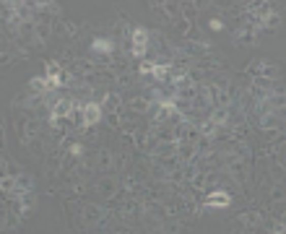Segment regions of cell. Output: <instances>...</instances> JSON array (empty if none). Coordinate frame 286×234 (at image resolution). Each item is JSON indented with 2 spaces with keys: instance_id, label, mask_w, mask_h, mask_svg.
<instances>
[{
  "instance_id": "1",
  "label": "cell",
  "mask_w": 286,
  "mask_h": 234,
  "mask_svg": "<svg viewBox=\"0 0 286 234\" xmlns=\"http://www.w3.org/2000/svg\"><path fill=\"white\" fill-rule=\"evenodd\" d=\"M133 52L136 55H143L146 50H148V32L143 29V26H138V29H133Z\"/></svg>"
},
{
  "instance_id": "2",
  "label": "cell",
  "mask_w": 286,
  "mask_h": 234,
  "mask_svg": "<svg viewBox=\"0 0 286 234\" xmlns=\"http://www.w3.org/2000/svg\"><path fill=\"white\" fill-rule=\"evenodd\" d=\"M99 117H102V104H97V102L83 104V120H86V128L97 125V123H99Z\"/></svg>"
},
{
  "instance_id": "3",
  "label": "cell",
  "mask_w": 286,
  "mask_h": 234,
  "mask_svg": "<svg viewBox=\"0 0 286 234\" xmlns=\"http://www.w3.org/2000/svg\"><path fill=\"white\" fill-rule=\"evenodd\" d=\"M73 112V104H71V99H57L55 104H52V120L57 123L60 117H68Z\"/></svg>"
},
{
  "instance_id": "4",
  "label": "cell",
  "mask_w": 286,
  "mask_h": 234,
  "mask_svg": "<svg viewBox=\"0 0 286 234\" xmlns=\"http://www.w3.org/2000/svg\"><path fill=\"white\" fill-rule=\"evenodd\" d=\"M60 73H62V68H60L57 63H50V65H47V73H45V78H47L50 89L60 86Z\"/></svg>"
},
{
  "instance_id": "5",
  "label": "cell",
  "mask_w": 286,
  "mask_h": 234,
  "mask_svg": "<svg viewBox=\"0 0 286 234\" xmlns=\"http://www.w3.org/2000/svg\"><path fill=\"white\" fill-rule=\"evenodd\" d=\"M206 206H229V195L221 190H213L211 195H206Z\"/></svg>"
},
{
  "instance_id": "6",
  "label": "cell",
  "mask_w": 286,
  "mask_h": 234,
  "mask_svg": "<svg viewBox=\"0 0 286 234\" xmlns=\"http://www.w3.org/2000/svg\"><path fill=\"white\" fill-rule=\"evenodd\" d=\"M156 81H167L169 78V65L167 63H162V65H153V73H151Z\"/></svg>"
},
{
  "instance_id": "7",
  "label": "cell",
  "mask_w": 286,
  "mask_h": 234,
  "mask_svg": "<svg viewBox=\"0 0 286 234\" xmlns=\"http://www.w3.org/2000/svg\"><path fill=\"white\" fill-rule=\"evenodd\" d=\"M91 47L97 52H112V42H109V39H94Z\"/></svg>"
},
{
  "instance_id": "8",
  "label": "cell",
  "mask_w": 286,
  "mask_h": 234,
  "mask_svg": "<svg viewBox=\"0 0 286 234\" xmlns=\"http://www.w3.org/2000/svg\"><path fill=\"white\" fill-rule=\"evenodd\" d=\"M29 86H31V91H37V94H42V91H47V78H31L29 81Z\"/></svg>"
},
{
  "instance_id": "9",
  "label": "cell",
  "mask_w": 286,
  "mask_h": 234,
  "mask_svg": "<svg viewBox=\"0 0 286 234\" xmlns=\"http://www.w3.org/2000/svg\"><path fill=\"white\" fill-rule=\"evenodd\" d=\"M71 117H73V123H76L78 128H86V120H83V107H73Z\"/></svg>"
},
{
  "instance_id": "10",
  "label": "cell",
  "mask_w": 286,
  "mask_h": 234,
  "mask_svg": "<svg viewBox=\"0 0 286 234\" xmlns=\"http://www.w3.org/2000/svg\"><path fill=\"white\" fill-rule=\"evenodd\" d=\"M263 23H266L268 29H278V23H281V16H278V13H271V16H268L266 21H263Z\"/></svg>"
},
{
  "instance_id": "11",
  "label": "cell",
  "mask_w": 286,
  "mask_h": 234,
  "mask_svg": "<svg viewBox=\"0 0 286 234\" xmlns=\"http://www.w3.org/2000/svg\"><path fill=\"white\" fill-rule=\"evenodd\" d=\"M193 151H195V149H193L190 143H182V146H180V159L190 161V159H193Z\"/></svg>"
},
{
  "instance_id": "12",
  "label": "cell",
  "mask_w": 286,
  "mask_h": 234,
  "mask_svg": "<svg viewBox=\"0 0 286 234\" xmlns=\"http://www.w3.org/2000/svg\"><path fill=\"white\" fill-rule=\"evenodd\" d=\"M211 29H213V32H221L224 26H221V21H218V18H213V21H211Z\"/></svg>"
},
{
  "instance_id": "13",
  "label": "cell",
  "mask_w": 286,
  "mask_h": 234,
  "mask_svg": "<svg viewBox=\"0 0 286 234\" xmlns=\"http://www.w3.org/2000/svg\"><path fill=\"white\" fill-rule=\"evenodd\" d=\"M146 107H148V102H143V99H138V102H136V109H141V112H143Z\"/></svg>"
}]
</instances>
